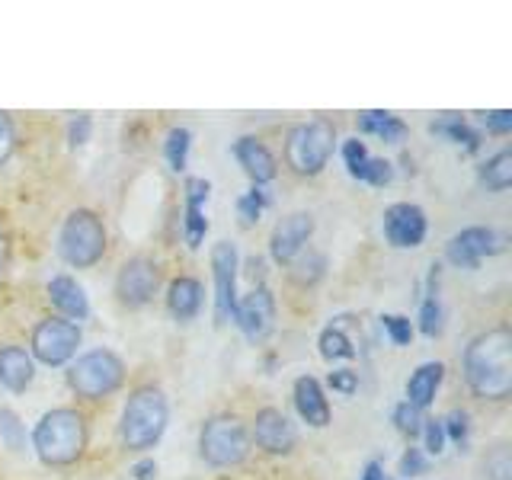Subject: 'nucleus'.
Masks as SVG:
<instances>
[{"label":"nucleus","mask_w":512,"mask_h":480,"mask_svg":"<svg viewBox=\"0 0 512 480\" xmlns=\"http://www.w3.org/2000/svg\"><path fill=\"white\" fill-rule=\"evenodd\" d=\"M464 381L480 400H506L512 394V333L506 327L487 330L468 343Z\"/></svg>","instance_id":"1"},{"label":"nucleus","mask_w":512,"mask_h":480,"mask_svg":"<svg viewBox=\"0 0 512 480\" xmlns=\"http://www.w3.org/2000/svg\"><path fill=\"white\" fill-rule=\"evenodd\" d=\"M32 448L48 468H68L87 448V420L74 407H55L42 413L32 429Z\"/></svg>","instance_id":"2"},{"label":"nucleus","mask_w":512,"mask_h":480,"mask_svg":"<svg viewBox=\"0 0 512 480\" xmlns=\"http://www.w3.org/2000/svg\"><path fill=\"white\" fill-rule=\"evenodd\" d=\"M170 407L160 388H138L125 400L122 423H119V439L128 452H148L167 432Z\"/></svg>","instance_id":"3"},{"label":"nucleus","mask_w":512,"mask_h":480,"mask_svg":"<svg viewBox=\"0 0 512 480\" xmlns=\"http://www.w3.org/2000/svg\"><path fill=\"white\" fill-rule=\"evenodd\" d=\"M58 253L74 269H90L106 253V224L90 208H77L64 218L58 231Z\"/></svg>","instance_id":"4"},{"label":"nucleus","mask_w":512,"mask_h":480,"mask_svg":"<svg viewBox=\"0 0 512 480\" xmlns=\"http://www.w3.org/2000/svg\"><path fill=\"white\" fill-rule=\"evenodd\" d=\"M125 381V362L112 349H90L68 368V388L84 400L112 397Z\"/></svg>","instance_id":"5"},{"label":"nucleus","mask_w":512,"mask_h":480,"mask_svg":"<svg viewBox=\"0 0 512 480\" xmlns=\"http://www.w3.org/2000/svg\"><path fill=\"white\" fill-rule=\"evenodd\" d=\"M336 144V128L327 119L298 122L285 138V164L298 176H317L330 164Z\"/></svg>","instance_id":"6"},{"label":"nucleus","mask_w":512,"mask_h":480,"mask_svg":"<svg viewBox=\"0 0 512 480\" xmlns=\"http://www.w3.org/2000/svg\"><path fill=\"white\" fill-rule=\"evenodd\" d=\"M199 455L212 468H234L250 455V432L237 416H212L199 432Z\"/></svg>","instance_id":"7"},{"label":"nucleus","mask_w":512,"mask_h":480,"mask_svg":"<svg viewBox=\"0 0 512 480\" xmlns=\"http://www.w3.org/2000/svg\"><path fill=\"white\" fill-rule=\"evenodd\" d=\"M77 346H80V327L71 324L64 317H45L32 330V340H29V356L39 359L42 365H68L77 356Z\"/></svg>","instance_id":"8"},{"label":"nucleus","mask_w":512,"mask_h":480,"mask_svg":"<svg viewBox=\"0 0 512 480\" xmlns=\"http://www.w3.org/2000/svg\"><path fill=\"white\" fill-rule=\"evenodd\" d=\"M503 250H506V237L500 231L474 224V228H464V231L448 237L445 260L452 266H458V269H477L480 263L487 260V256H496Z\"/></svg>","instance_id":"9"},{"label":"nucleus","mask_w":512,"mask_h":480,"mask_svg":"<svg viewBox=\"0 0 512 480\" xmlns=\"http://www.w3.org/2000/svg\"><path fill=\"white\" fill-rule=\"evenodd\" d=\"M237 247L218 240L212 247V279H215V324H231L237 308Z\"/></svg>","instance_id":"10"},{"label":"nucleus","mask_w":512,"mask_h":480,"mask_svg":"<svg viewBox=\"0 0 512 480\" xmlns=\"http://www.w3.org/2000/svg\"><path fill=\"white\" fill-rule=\"evenodd\" d=\"M234 324L250 343L269 340V333L276 330V298H272V292L266 285L253 288V292L244 295V298H237Z\"/></svg>","instance_id":"11"},{"label":"nucleus","mask_w":512,"mask_h":480,"mask_svg":"<svg viewBox=\"0 0 512 480\" xmlns=\"http://www.w3.org/2000/svg\"><path fill=\"white\" fill-rule=\"evenodd\" d=\"M384 237H388V244L397 247V250H413L420 247L426 240V231H429V221H426V212L420 205L413 202H394L384 208Z\"/></svg>","instance_id":"12"},{"label":"nucleus","mask_w":512,"mask_h":480,"mask_svg":"<svg viewBox=\"0 0 512 480\" xmlns=\"http://www.w3.org/2000/svg\"><path fill=\"white\" fill-rule=\"evenodd\" d=\"M157 282H160L157 263L148 260V256H132V260L122 263V269H119L116 295L125 308H144V304L154 298Z\"/></svg>","instance_id":"13"},{"label":"nucleus","mask_w":512,"mask_h":480,"mask_svg":"<svg viewBox=\"0 0 512 480\" xmlns=\"http://www.w3.org/2000/svg\"><path fill=\"white\" fill-rule=\"evenodd\" d=\"M311 234H314V218L308 212H292L279 218V224L272 228V237H269L272 260L282 266H292L301 256V250L308 247Z\"/></svg>","instance_id":"14"},{"label":"nucleus","mask_w":512,"mask_h":480,"mask_svg":"<svg viewBox=\"0 0 512 480\" xmlns=\"http://www.w3.org/2000/svg\"><path fill=\"white\" fill-rule=\"evenodd\" d=\"M253 442L269 455H288L298 445V432L282 410L263 407L253 420Z\"/></svg>","instance_id":"15"},{"label":"nucleus","mask_w":512,"mask_h":480,"mask_svg":"<svg viewBox=\"0 0 512 480\" xmlns=\"http://www.w3.org/2000/svg\"><path fill=\"white\" fill-rule=\"evenodd\" d=\"M208 192H212V183L202 180V176H189L186 180V212H183V234L186 244L196 250L202 247V240L208 234V218H205V202Z\"/></svg>","instance_id":"16"},{"label":"nucleus","mask_w":512,"mask_h":480,"mask_svg":"<svg viewBox=\"0 0 512 480\" xmlns=\"http://www.w3.org/2000/svg\"><path fill=\"white\" fill-rule=\"evenodd\" d=\"M234 157H237V164L244 167V173L253 180V186H266L276 180V157H272V151L266 148V144L260 138H237L234 141Z\"/></svg>","instance_id":"17"},{"label":"nucleus","mask_w":512,"mask_h":480,"mask_svg":"<svg viewBox=\"0 0 512 480\" xmlns=\"http://www.w3.org/2000/svg\"><path fill=\"white\" fill-rule=\"evenodd\" d=\"M295 410H298L301 420L308 426H314V429L330 426V400H327V394H324V388H320L317 378L301 375L295 381Z\"/></svg>","instance_id":"18"},{"label":"nucleus","mask_w":512,"mask_h":480,"mask_svg":"<svg viewBox=\"0 0 512 480\" xmlns=\"http://www.w3.org/2000/svg\"><path fill=\"white\" fill-rule=\"evenodd\" d=\"M48 301L55 304V311L71 320V324L80 327V320L90 317V301H87V292L77 285V279L71 276H55L52 282H48Z\"/></svg>","instance_id":"19"},{"label":"nucleus","mask_w":512,"mask_h":480,"mask_svg":"<svg viewBox=\"0 0 512 480\" xmlns=\"http://www.w3.org/2000/svg\"><path fill=\"white\" fill-rule=\"evenodd\" d=\"M36 378V362L23 346H0V388L23 394Z\"/></svg>","instance_id":"20"},{"label":"nucleus","mask_w":512,"mask_h":480,"mask_svg":"<svg viewBox=\"0 0 512 480\" xmlns=\"http://www.w3.org/2000/svg\"><path fill=\"white\" fill-rule=\"evenodd\" d=\"M202 295H205V288H202L199 279H192V276L173 279L170 288H167V311L176 320H192L202 311V301H205Z\"/></svg>","instance_id":"21"},{"label":"nucleus","mask_w":512,"mask_h":480,"mask_svg":"<svg viewBox=\"0 0 512 480\" xmlns=\"http://www.w3.org/2000/svg\"><path fill=\"white\" fill-rule=\"evenodd\" d=\"M445 378V365L442 362H423L407 381V404L416 410H426L432 400H436V391Z\"/></svg>","instance_id":"22"},{"label":"nucleus","mask_w":512,"mask_h":480,"mask_svg":"<svg viewBox=\"0 0 512 480\" xmlns=\"http://www.w3.org/2000/svg\"><path fill=\"white\" fill-rule=\"evenodd\" d=\"M359 132L362 135H378L381 141L388 144H400L407 138V122L397 119L394 112H384V109H365L359 112Z\"/></svg>","instance_id":"23"},{"label":"nucleus","mask_w":512,"mask_h":480,"mask_svg":"<svg viewBox=\"0 0 512 480\" xmlns=\"http://www.w3.org/2000/svg\"><path fill=\"white\" fill-rule=\"evenodd\" d=\"M429 132L442 135V138L455 141V144H464V151H468V154H474L480 148V132L461 116H442V119H436L429 125Z\"/></svg>","instance_id":"24"},{"label":"nucleus","mask_w":512,"mask_h":480,"mask_svg":"<svg viewBox=\"0 0 512 480\" xmlns=\"http://www.w3.org/2000/svg\"><path fill=\"white\" fill-rule=\"evenodd\" d=\"M420 333L423 336H439L442 333V298H439V266L429 272V288L420 304Z\"/></svg>","instance_id":"25"},{"label":"nucleus","mask_w":512,"mask_h":480,"mask_svg":"<svg viewBox=\"0 0 512 480\" xmlns=\"http://www.w3.org/2000/svg\"><path fill=\"white\" fill-rule=\"evenodd\" d=\"M480 183L490 192H506L512 186V151H496L487 164H480Z\"/></svg>","instance_id":"26"},{"label":"nucleus","mask_w":512,"mask_h":480,"mask_svg":"<svg viewBox=\"0 0 512 480\" xmlns=\"http://www.w3.org/2000/svg\"><path fill=\"white\" fill-rule=\"evenodd\" d=\"M189 148H192V132L183 125H176L167 132V141H164V157H167V164L170 170L176 173H183L186 164H189Z\"/></svg>","instance_id":"27"},{"label":"nucleus","mask_w":512,"mask_h":480,"mask_svg":"<svg viewBox=\"0 0 512 480\" xmlns=\"http://www.w3.org/2000/svg\"><path fill=\"white\" fill-rule=\"evenodd\" d=\"M320 356H324L327 362H336V359H352L356 356V349H352V340L340 330V327H327L324 333H320Z\"/></svg>","instance_id":"28"},{"label":"nucleus","mask_w":512,"mask_h":480,"mask_svg":"<svg viewBox=\"0 0 512 480\" xmlns=\"http://www.w3.org/2000/svg\"><path fill=\"white\" fill-rule=\"evenodd\" d=\"M269 205H272L269 192L263 186H253L250 192H244V196L237 199V215H240V221H244V224H256Z\"/></svg>","instance_id":"29"},{"label":"nucleus","mask_w":512,"mask_h":480,"mask_svg":"<svg viewBox=\"0 0 512 480\" xmlns=\"http://www.w3.org/2000/svg\"><path fill=\"white\" fill-rule=\"evenodd\" d=\"M0 442H4L10 452H23L26 448V426L13 410L0 407Z\"/></svg>","instance_id":"30"},{"label":"nucleus","mask_w":512,"mask_h":480,"mask_svg":"<svg viewBox=\"0 0 512 480\" xmlns=\"http://www.w3.org/2000/svg\"><path fill=\"white\" fill-rule=\"evenodd\" d=\"M442 429H445V439H452L458 448H468V439H471V413L468 410H452L442 420Z\"/></svg>","instance_id":"31"},{"label":"nucleus","mask_w":512,"mask_h":480,"mask_svg":"<svg viewBox=\"0 0 512 480\" xmlns=\"http://www.w3.org/2000/svg\"><path fill=\"white\" fill-rule=\"evenodd\" d=\"M394 426L404 432V436H420L423 432V410L410 407L407 400H400V404L394 407Z\"/></svg>","instance_id":"32"},{"label":"nucleus","mask_w":512,"mask_h":480,"mask_svg":"<svg viewBox=\"0 0 512 480\" xmlns=\"http://www.w3.org/2000/svg\"><path fill=\"white\" fill-rule=\"evenodd\" d=\"M368 148H365V141H359V138H349L346 144H343V164H346V170H349V176L352 180H359L362 176V170H365V164H368Z\"/></svg>","instance_id":"33"},{"label":"nucleus","mask_w":512,"mask_h":480,"mask_svg":"<svg viewBox=\"0 0 512 480\" xmlns=\"http://www.w3.org/2000/svg\"><path fill=\"white\" fill-rule=\"evenodd\" d=\"M381 327H384V333L391 336L394 346H410V340H413L410 317H404V314H384L381 317Z\"/></svg>","instance_id":"34"},{"label":"nucleus","mask_w":512,"mask_h":480,"mask_svg":"<svg viewBox=\"0 0 512 480\" xmlns=\"http://www.w3.org/2000/svg\"><path fill=\"white\" fill-rule=\"evenodd\" d=\"M362 183H368V186H388L391 180H394V167H391V160H384V157H368V164H365V170H362V176H359Z\"/></svg>","instance_id":"35"},{"label":"nucleus","mask_w":512,"mask_h":480,"mask_svg":"<svg viewBox=\"0 0 512 480\" xmlns=\"http://www.w3.org/2000/svg\"><path fill=\"white\" fill-rule=\"evenodd\" d=\"M477 122L484 125L490 135H509V132H512V112H509V109L477 112Z\"/></svg>","instance_id":"36"},{"label":"nucleus","mask_w":512,"mask_h":480,"mask_svg":"<svg viewBox=\"0 0 512 480\" xmlns=\"http://www.w3.org/2000/svg\"><path fill=\"white\" fill-rule=\"evenodd\" d=\"M327 384L336 391V394H343V397H352L359 391V375L352 372V368H336V372H330Z\"/></svg>","instance_id":"37"},{"label":"nucleus","mask_w":512,"mask_h":480,"mask_svg":"<svg viewBox=\"0 0 512 480\" xmlns=\"http://www.w3.org/2000/svg\"><path fill=\"white\" fill-rule=\"evenodd\" d=\"M16 151V128H13V119L7 112H0V167L7 164Z\"/></svg>","instance_id":"38"},{"label":"nucleus","mask_w":512,"mask_h":480,"mask_svg":"<svg viewBox=\"0 0 512 480\" xmlns=\"http://www.w3.org/2000/svg\"><path fill=\"white\" fill-rule=\"evenodd\" d=\"M423 439H426V452L429 455H442L445 452V429L442 420H423Z\"/></svg>","instance_id":"39"},{"label":"nucleus","mask_w":512,"mask_h":480,"mask_svg":"<svg viewBox=\"0 0 512 480\" xmlns=\"http://www.w3.org/2000/svg\"><path fill=\"white\" fill-rule=\"evenodd\" d=\"M397 471L404 474V477H416V474H423V471H426V455H423V448L410 445L407 452L400 455V464H397Z\"/></svg>","instance_id":"40"},{"label":"nucleus","mask_w":512,"mask_h":480,"mask_svg":"<svg viewBox=\"0 0 512 480\" xmlns=\"http://www.w3.org/2000/svg\"><path fill=\"white\" fill-rule=\"evenodd\" d=\"M90 132H93V119L87 116V112H80V116L71 119V125H68V144L71 148H84V144L90 141Z\"/></svg>","instance_id":"41"},{"label":"nucleus","mask_w":512,"mask_h":480,"mask_svg":"<svg viewBox=\"0 0 512 480\" xmlns=\"http://www.w3.org/2000/svg\"><path fill=\"white\" fill-rule=\"evenodd\" d=\"M295 269H301V272H295V279L301 285H308V282L320 279V272H324V256H320V253H308V260H301Z\"/></svg>","instance_id":"42"},{"label":"nucleus","mask_w":512,"mask_h":480,"mask_svg":"<svg viewBox=\"0 0 512 480\" xmlns=\"http://www.w3.org/2000/svg\"><path fill=\"white\" fill-rule=\"evenodd\" d=\"M487 471H490V480H509V474H512V461H509V455L503 452V448L487 461Z\"/></svg>","instance_id":"43"},{"label":"nucleus","mask_w":512,"mask_h":480,"mask_svg":"<svg viewBox=\"0 0 512 480\" xmlns=\"http://www.w3.org/2000/svg\"><path fill=\"white\" fill-rule=\"evenodd\" d=\"M132 477L135 480H157V461L154 458H144L132 468Z\"/></svg>","instance_id":"44"},{"label":"nucleus","mask_w":512,"mask_h":480,"mask_svg":"<svg viewBox=\"0 0 512 480\" xmlns=\"http://www.w3.org/2000/svg\"><path fill=\"white\" fill-rule=\"evenodd\" d=\"M362 480H384V468L378 461H368L365 471H362Z\"/></svg>","instance_id":"45"},{"label":"nucleus","mask_w":512,"mask_h":480,"mask_svg":"<svg viewBox=\"0 0 512 480\" xmlns=\"http://www.w3.org/2000/svg\"><path fill=\"white\" fill-rule=\"evenodd\" d=\"M4 269H7V234L0 228V276H4Z\"/></svg>","instance_id":"46"}]
</instances>
